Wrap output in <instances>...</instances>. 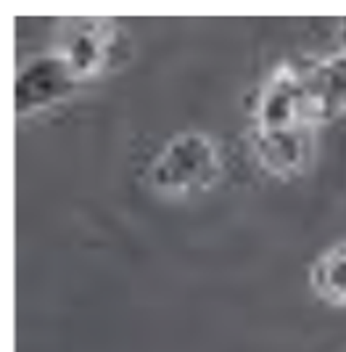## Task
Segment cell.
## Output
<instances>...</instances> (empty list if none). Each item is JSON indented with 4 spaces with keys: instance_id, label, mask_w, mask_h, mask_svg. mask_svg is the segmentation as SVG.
Masks as SVG:
<instances>
[{
    "instance_id": "1",
    "label": "cell",
    "mask_w": 346,
    "mask_h": 352,
    "mask_svg": "<svg viewBox=\"0 0 346 352\" xmlns=\"http://www.w3.org/2000/svg\"><path fill=\"white\" fill-rule=\"evenodd\" d=\"M220 173L222 159L214 138L198 130H185L161 146L148 167V183L164 196H191L211 188Z\"/></svg>"
},
{
    "instance_id": "2",
    "label": "cell",
    "mask_w": 346,
    "mask_h": 352,
    "mask_svg": "<svg viewBox=\"0 0 346 352\" xmlns=\"http://www.w3.org/2000/svg\"><path fill=\"white\" fill-rule=\"evenodd\" d=\"M80 85L69 61L58 51L32 56L19 67L11 88V106L16 117H32L64 104Z\"/></svg>"
},
{
    "instance_id": "3",
    "label": "cell",
    "mask_w": 346,
    "mask_h": 352,
    "mask_svg": "<svg viewBox=\"0 0 346 352\" xmlns=\"http://www.w3.org/2000/svg\"><path fill=\"white\" fill-rule=\"evenodd\" d=\"M296 124H312L304 69L283 61L262 82L257 104H254L251 130H283V127H296Z\"/></svg>"
},
{
    "instance_id": "4",
    "label": "cell",
    "mask_w": 346,
    "mask_h": 352,
    "mask_svg": "<svg viewBox=\"0 0 346 352\" xmlns=\"http://www.w3.org/2000/svg\"><path fill=\"white\" fill-rule=\"evenodd\" d=\"M117 24L108 19H80L61 27V43L56 51L61 53L80 82L87 77H95L111 61L114 40H117Z\"/></svg>"
},
{
    "instance_id": "5",
    "label": "cell",
    "mask_w": 346,
    "mask_h": 352,
    "mask_svg": "<svg viewBox=\"0 0 346 352\" xmlns=\"http://www.w3.org/2000/svg\"><path fill=\"white\" fill-rule=\"evenodd\" d=\"M312 124L283 130H251V154L264 173L291 177L307 167L312 157Z\"/></svg>"
},
{
    "instance_id": "6",
    "label": "cell",
    "mask_w": 346,
    "mask_h": 352,
    "mask_svg": "<svg viewBox=\"0 0 346 352\" xmlns=\"http://www.w3.org/2000/svg\"><path fill=\"white\" fill-rule=\"evenodd\" d=\"M312 124L338 120L346 114V51L330 53L304 69Z\"/></svg>"
},
{
    "instance_id": "7",
    "label": "cell",
    "mask_w": 346,
    "mask_h": 352,
    "mask_svg": "<svg viewBox=\"0 0 346 352\" xmlns=\"http://www.w3.org/2000/svg\"><path fill=\"white\" fill-rule=\"evenodd\" d=\"M312 292L328 305H346V241L325 249L310 270Z\"/></svg>"
},
{
    "instance_id": "8",
    "label": "cell",
    "mask_w": 346,
    "mask_h": 352,
    "mask_svg": "<svg viewBox=\"0 0 346 352\" xmlns=\"http://www.w3.org/2000/svg\"><path fill=\"white\" fill-rule=\"evenodd\" d=\"M338 40H341V51H346V19L338 24Z\"/></svg>"
}]
</instances>
